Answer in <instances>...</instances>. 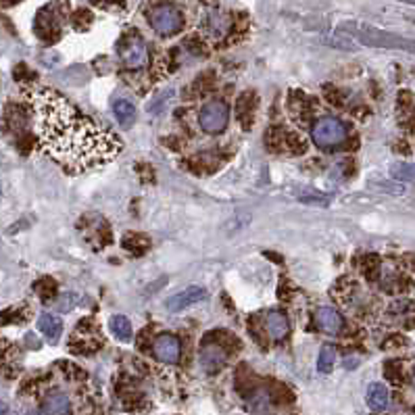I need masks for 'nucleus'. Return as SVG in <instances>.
<instances>
[{
    "mask_svg": "<svg viewBox=\"0 0 415 415\" xmlns=\"http://www.w3.org/2000/svg\"><path fill=\"white\" fill-rule=\"evenodd\" d=\"M29 102L42 150L69 173L100 169L121 152L117 134L86 117L58 92H31Z\"/></svg>",
    "mask_w": 415,
    "mask_h": 415,
    "instance_id": "obj_1",
    "label": "nucleus"
},
{
    "mask_svg": "<svg viewBox=\"0 0 415 415\" xmlns=\"http://www.w3.org/2000/svg\"><path fill=\"white\" fill-rule=\"evenodd\" d=\"M347 125L336 119V117H322L315 121L313 125V142L320 146V148H332V146H338L340 142L347 140Z\"/></svg>",
    "mask_w": 415,
    "mask_h": 415,
    "instance_id": "obj_2",
    "label": "nucleus"
},
{
    "mask_svg": "<svg viewBox=\"0 0 415 415\" xmlns=\"http://www.w3.org/2000/svg\"><path fill=\"white\" fill-rule=\"evenodd\" d=\"M148 21H150V27L159 33V36H173L180 31L184 19H182V13L171 6V4H159L155 6L150 13H148Z\"/></svg>",
    "mask_w": 415,
    "mask_h": 415,
    "instance_id": "obj_3",
    "label": "nucleus"
},
{
    "mask_svg": "<svg viewBox=\"0 0 415 415\" xmlns=\"http://www.w3.org/2000/svg\"><path fill=\"white\" fill-rule=\"evenodd\" d=\"M228 121H230V107L224 100H209L198 113V123L207 134L224 132Z\"/></svg>",
    "mask_w": 415,
    "mask_h": 415,
    "instance_id": "obj_4",
    "label": "nucleus"
},
{
    "mask_svg": "<svg viewBox=\"0 0 415 415\" xmlns=\"http://www.w3.org/2000/svg\"><path fill=\"white\" fill-rule=\"evenodd\" d=\"M119 56H121V61H123L125 67L138 69V67L146 65V61H148V48H146V44L142 42V38H138V36H127V38L121 42V46H119Z\"/></svg>",
    "mask_w": 415,
    "mask_h": 415,
    "instance_id": "obj_5",
    "label": "nucleus"
},
{
    "mask_svg": "<svg viewBox=\"0 0 415 415\" xmlns=\"http://www.w3.org/2000/svg\"><path fill=\"white\" fill-rule=\"evenodd\" d=\"M198 361H201V368L207 374H217L228 363V351L221 345H217V343H207L201 349Z\"/></svg>",
    "mask_w": 415,
    "mask_h": 415,
    "instance_id": "obj_6",
    "label": "nucleus"
},
{
    "mask_svg": "<svg viewBox=\"0 0 415 415\" xmlns=\"http://www.w3.org/2000/svg\"><path fill=\"white\" fill-rule=\"evenodd\" d=\"M205 299H207V290H205V288H201V286H190V288H186V290H182V292H178V295H173V297H169V299L165 301V307H167V311L178 313V311H184V309H188V307H192V305H196V303H201V301H205Z\"/></svg>",
    "mask_w": 415,
    "mask_h": 415,
    "instance_id": "obj_7",
    "label": "nucleus"
},
{
    "mask_svg": "<svg viewBox=\"0 0 415 415\" xmlns=\"http://www.w3.org/2000/svg\"><path fill=\"white\" fill-rule=\"evenodd\" d=\"M152 353L163 363H178L180 361V340L173 334H161L152 343Z\"/></svg>",
    "mask_w": 415,
    "mask_h": 415,
    "instance_id": "obj_8",
    "label": "nucleus"
},
{
    "mask_svg": "<svg viewBox=\"0 0 415 415\" xmlns=\"http://www.w3.org/2000/svg\"><path fill=\"white\" fill-rule=\"evenodd\" d=\"M203 29L211 40H221L232 29V17L221 10H209L203 21Z\"/></svg>",
    "mask_w": 415,
    "mask_h": 415,
    "instance_id": "obj_9",
    "label": "nucleus"
},
{
    "mask_svg": "<svg viewBox=\"0 0 415 415\" xmlns=\"http://www.w3.org/2000/svg\"><path fill=\"white\" fill-rule=\"evenodd\" d=\"M315 322L330 336H338L343 332V328H345L343 315L336 309H332V307H320L318 313H315Z\"/></svg>",
    "mask_w": 415,
    "mask_h": 415,
    "instance_id": "obj_10",
    "label": "nucleus"
},
{
    "mask_svg": "<svg viewBox=\"0 0 415 415\" xmlns=\"http://www.w3.org/2000/svg\"><path fill=\"white\" fill-rule=\"evenodd\" d=\"M38 330H40V334L46 336V340L56 343L63 332V322H61V318H56L52 313H42L38 318Z\"/></svg>",
    "mask_w": 415,
    "mask_h": 415,
    "instance_id": "obj_11",
    "label": "nucleus"
},
{
    "mask_svg": "<svg viewBox=\"0 0 415 415\" xmlns=\"http://www.w3.org/2000/svg\"><path fill=\"white\" fill-rule=\"evenodd\" d=\"M267 330L274 340H284L290 330L288 318L282 311H269L267 313Z\"/></svg>",
    "mask_w": 415,
    "mask_h": 415,
    "instance_id": "obj_12",
    "label": "nucleus"
},
{
    "mask_svg": "<svg viewBox=\"0 0 415 415\" xmlns=\"http://www.w3.org/2000/svg\"><path fill=\"white\" fill-rule=\"evenodd\" d=\"M389 399H391L389 397V389L384 384H380V382L370 384V389H368V407L372 412H376V414L384 412L389 407Z\"/></svg>",
    "mask_w": 415,
    "mask_h": 415,
    "instance_id": "obj_13",
    "label": "nucleus"
},
{
    "mask_svg": "<svg viewBox=\"0 0 415 415\" xmlns=\"http://www.w3.org/2000/svg\"><path fill=\"white\" fill-rule=\"evenodd\" d=\"M71 412V401L63 393H50L44 399V414L46 415H69Z\"/></svg>",
    "mask_w": 415,
    "mask_h": 415,
    "instance_id": "obj_14",
    "label": "nucleus"
},
{
    "mask_svg": "<svg viewBox=\"0 0 415 415\" xmlns=\"http://www.w3.org/2000/svg\"><path fill=\"white\" fill-rule=\"evenodd\" d=\"M113 115H115V119L119 121V125L130 127V125H134V121H136V107H134L130 100L117 98V100L113 102Z\"/></svg>",
    "mask_w": 415,
    "mask_h": 415,
    "instance_id": "obj_15",
    "label": "nucleus"
},
{
    "mask_svg": "<svg viewBox=\"0 0 415 415\" xmlns=\"http://www.w3.org/2000/svg\"><path fill=\"white\" fill-rule=\"evenodd\" d=\"M109 328L113 332L115 338H119L121 343H130L132 336H134V330H132V324L125 315H113L111 322H109Z\"/></svg>",
    "mask_w": 415,
    "mask_h": 415,
    "instance_id": "obj_16",
    "label": "nucleus"
},
{
    "mask_svg": "<svg viewBox=\"0 0 415 415\" xmlns=\"http://www.w3.org/2000/svg\"><path fill=\"white\" fill-rule=\"evenodd\" d=\"M389 171L395 182H414L415 184V163H393Z\"/></svg>",
    "mask_w": 415,
    "mask_h": 415,
    "instance_id": "obj_17",
    "label": "nucleus"
},
{
    "mask_svg": "<svg viewBox=\"0 0 415 415\" xmlns=\"http://www.w3.org/2000/svg\"><path fill=\"white\" fill-rule=\"evenodd\" d=\"M336 361V347L334 345H324L320 351V359H318V370L320 374H330Z\"/></svg>",
    "mask_w": 415,
    "mask_h": 415,
    "instance_id": "obj_18",
    "label": "nucleus"
},
{
    "mask_svg": "<svg viewBox=\"0 0 415 415\" xmlns=\"http://www.w3.org/2000/svg\"><path fill=\"white\" fill-rule=\"evenodd\" d=\"M123 246H125V251H130V253H134V255H140V253H144V251L148 249V240H146L144 236L130 234V236H125Z\"/></svg>",
    "mask_w": 415,
    "mask_h": 415,
    "instance_id": "obj_19",
    "label": "nucleus"
},
{
    "mask_svg": "<svg viewBox=\"0 0 415 415\" xmlns=\"http://www.w3.org/2000/svg\"><path fill=\"white\" fill-rule=\"evenodd\" d=\"M77 305H79V295H75V292H65V295H61V299L56 301V309L63 311V313H69V311L75 309Z\"/></svg>",
    "mask_w": 415,
    "mask_h": 415,
    "instance_id": "obj_20",
    "label": "nucleus"
},
{
    "mask_svg": "<svg viewBox=\"0 0 415 415\" xmlns=\"http://www.w3.org/2000/svg\"><path fill=\"white\" fill-rule=\"evenodd\" d=\"M36 292H38V297H40L42 301H50V299H52V295L56 292V284H54L50 278L40 280V282L36 284Z\"/></svg>",
    "mask_w": 415,
    "mask_h": 415,
    "instance_id": "obj_21",
    "label": "nucleus"
},
{
    "mask_svg": "<svg viewBox=\"0 0 415 415\" xmlns=\"http://www.w3.org/2000/svg\"><path fill=\"white\" fill-rule=\"evenodd\" d=\"M361 269H363V274H366L370 280H376L378 274H380V261H378L376 257H368V259L363 261Z\"/></svg>",
    "mask_w": 415,
    "mask_h": 415,
    "instance_id": "obj_22",
    "label": "nucleus"
}]
</instances>
